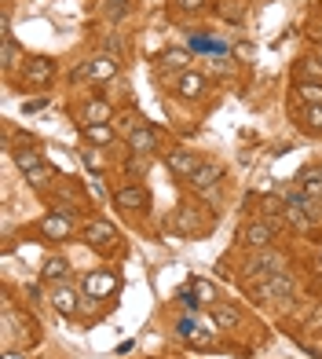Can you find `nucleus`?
I'll list each match as a JSON object with an SVG mask.
<instances>
[{
	"instance_id": "f257e3e1",
	"label": "nucleus",
	"mask_w": 322,
	"mask_h": 359,
	"mask_svg": "<svg viewBox=\"0 0 322 359\" xmlns=\"http://www.w3.org/2000/svg\"><path fill=\"white\" fill-rule=\"evenodd\" d=\"M253 297L256 301H282V297H293V279L271 272V275H260V282H253Z\"/></svg>"
},
{
	"instance_id": "f03ea898",
	"label": "nucleus",
	"mask_w": 322,
	"mask_h": 359,
	"mask_svg": "<svg viewBox=\"0 0 322 359\" xmlns=\"http://www.w3.org/2000/svg\"><path fill=\"white\" fill-rule=\"evenodd\" d=\"M118 62H121V59L96 55V59L81 62V67L73 70V81H114V77H118Z\"/></svg>"
},
{
	"instance_id": "7ed1b4c3",
	"label": "nucleus",
	"mask_w": 322,
	"mask_h": 359,
	"mask_svg": "<svg viewBox=\"0 0 322 359\" xmlns=\"http://www.w3.org/2000/svg\"><path fill=\"white\" fill-rule=\"evenodd\" d=\"M51 77H55V62L48 55H33V59L22 62V85L44 88V85H51Z\"/></svg>"
},
{
	"instance_id": "20e7f679",
	"label": "nucleus",
	"mask_w": 322,
	"mask_h": 359,
	"mask_svg": "<svg viewBox=\"0 0 322 359\" xmlns=\"http://www.w3.org/2000/svg\"><path fill=\"white\" fill-rule=\"evenodd\" d=\"M275 231H278V224L275 220H249L246 227H242V242H246L249 249H267L271 246V238H275Z\"/></svg>"
},
{
	"instance_id": "39448f33",
	"label": "nucleus",
	"mask_w": 322,
	"mask_h": 359,
	"mask_svg": "<svg viewBox=\"0 0 322 359\" xmlns=\"http://www.w3.org/2000/svg\"><path fill=\"white\" fill-rule=\"evenodd\" d=\"M84 242L107 253V249L118 246V231H114V224H107V220H88L84 224Z\"/></svg>"
},
{
	"instance_id": "423d86ee",
	"label": "nucleus",
	"mask_w": 322,
	"mask_h": 359,
	"mask_svg": "<svg viewBox=\"0 0 322 359\" xmlns=\"http://www.w3.org/2000/svg\"><path fill=\"white\" fill-rule=\"evenodd\" d=\"M81 290L88 293V297H110V293L118 290V275L114 272H92V275H84Z\"/></svg>"
},
{
	"instance_id": "0eeeda50",
	"label": "nucleus",
	"mask_w": 322,
	"mask_h": 359,
	"mask_svg": "<svg viewBox=\"0 0 322 359\" xmlns=\"http://www.w3.org/2000/svg\"><path fill=\"white\" fill-rule=\"evenodd\" d=\"M114 205H118V209H128V213L147 209V187H139V184L118 187V191H114Z\"/></svg>"
},
{
	"instance_id": "6e6552de",
	"label": "nucleus",
	"mask_w": 322,
	"mask_h": 359,
	"mask_svg": "<svg viewBox=\"0 0 322 359\" xmlns=\"http://www.w3.org/2000/svg\"><path fill=\"white\" fill-rule=\"evenodd\" d=\"M165 165H169V173L190 180L202 161H198V154H195V150H169V154H165Z\"/></svg>"
},
{
	"instance_id": "1a4fd4ad",
	"label": "nucleus",
	"mask_w": 322,
	"mask_h": 359,
	"mask_svg": "<svg viewBox=\"0 0 322 359\" xmlns=\"http://www.w3.org/2000/svg\"><path fill=\"white\" fill-rule=\"evenodd\" d=\"M128 150H132V154H150V150H158V132H154L147 121H139L132 132H128Z\"/></svg>"
},
{
	"instance_id": "9d476101",
	"label": "nucleus",
	"mask_w": 322,
	"mask_h": 359,
	"mask_svg": "<svg viewBox=\"0 0 322 359\" xmlns=\"http://www.w3.org/2000/svg\"><path fill=\"white\" fill-rule=\"evenodd\" d=\"M282 264H286V256H282L278 249H256L253 264H249V275H271V272H282Z\"/></svg>"
},
{
	"instance_id": "9b49d317",
	"label": "nucleus",
	"mask_w": 322,
	"mask_h": 359,
	"mask_svg": "<svg viewBox=\"0 0 322 359\" xmlns=\"http://www.w3.org/2000/svg\"><path fill=\"white\" fill-rule=\"evenodd\" d=\"M41 235L44 238H70L73 235V220L66 213H48L41 220Z\"/></svg>"
},
{
	"instance_id": "f8f14e48",
	"label": "nucleus",
	"mask_w": 322,
	"mask_h": 359,
	"mask_svg": "<svg viewBox=\"0 0 322 359\" xmlns=\"http://www.w3.org/2000/svg\"><path fill=\"white\" fill-rule=\"evenodd\" d=\"M220 176H224V169L216 161H202L198 169H195V176H190V187H198V191H209V187H216L220 184Z\"/></svg>"
},
{
	"instance_id": "ddd939ff",
	"label": "nucleus",
	"mask_w": 322,
	"mask_h": 359,
	"mask_svg": "<svg viewBox=\"0 0 322 359\" xmlns=\"http://www.w3.org/2000/svg\"><path fill=\"white\" fill-rule=\"evenodd\" d=\"M81 136L88 139V143H96V147H107V143H114V125L110 121H84Z\"/></svg>"
},
{
	"instance_id": "4468645a",
	"label": "nucleus",
	"mask_w": 322,
	"mask_h": 359,
	"mask_svg": "<svg viewBox=\"0 0 322 359\" xmlns=\"http://www.w3.org/2000/svg\"><path fill=\"white\" fill-rule=\"evenodd\" d=\"M176 92L184 96V99H198V96L205 92V77L184 70V73H179V81H176Z\"/></svg>"
},
{
	"instance_id": "2eb2a0df",
	"label": "nucleus",
	"mask_w": 322,
	"mask_h": 359,
	"mask_svg": "<svg viewBox=\"0 0 322 359\" xmlns=\"http://www.w3.org/2000/svg\"><path fill=\"white\" fill-rule=\"evenodd\" d=\"M51 308H55L59 315H77V293L70 286H59L51 293Z\"/></svg>"
},
{
	"instance_id": "dca6fc26",
	"label": "nucleus",
	"mask_w": 322,
	"mask_h": 359,
	"mask_svg": "<svg viewBox=\"0 0 322 359\" xmlns=\"http://www.w3.org/2000/svg\"><path fill=\"white\" fill-rule=\"evenodd\" d=\"M301 191H304V195L307 198H322V165H319V169H304L301 173Z\"/></svg>"
},
{
	"instance_id": "f3484780",
	"label": "nucleus",
	"mask_w": 322,
	"mask_h": 359,
	"mask_svg": "<svg viewBox=\"0 0 322 359\" xmlns=\"http://www.w3.org/2000/svg\"><path fill=\"white\" fill-rule=\"evenodd\" d=\"M213 323L220 330H235L242 323V315H238V308H231V304H216L213 308Z\"/></svg>"
},
{
	"instance_id": "a211bd4d",
	"label": "nucleus",
	"mask_w": 322,
	"mask_h": 359,
	"mask_svg": "<svg viewBox=\"0 0 322 359\" xmlns=\"http://www.w3.org/2000/svg\"><path fill=\"white\" fill-rule=\"evenodd\" d=\"M297 99L304 107H322V81H301L297 85Z\"/></svg>"
},
{
	"instance_id": "6ab92c4d",
	"label": "nucleus",
	"mask_w": 322,
	"mask_h": 359,
	"mask_svg": "<svg viewBox=\"0 0 322 359\" xmlns=\"http://www.w3.org/2000/svg\"><path fill=\"white\" fill-rule=\"evenodd\" d=\"M70 275V264L62 261V256H51V261H44V268H41V279L44 282H62Z\"/></svg>"
},
{
	"instance_id": "aec40b11",
	"label": "nucleus",
	"mask_w": 322,
	"mask_h": 359,
	"mask_svg": "<svg viewBox=\"0 0 322 359\" xmlns=\"http://www.w3.org/2000/svg\"><path fill=\"white\" fill-rule=\"evenodd\" d=\"M84 121H114V103L92 99V103L84 107Z\"/></svg>"
},
{
	"instance_id": "412c9836",
	"label": "nucleus",
	"mask_w": 322,
	"mask_h": 359,
	"mask_svg": "<svg viewBox=\"0 0 322 359\" xmlns=\"http://www.w3.org/2000/svg\"><path fill=\"white\" fill-rule=\"evenodd\" d=\"M51 180H55V169H51V165H37V169H30V173H26V184H30V187H37V191H44L48 184H51Z\"/></svg>"
},
{
	"instance_id": "4be33fe9",
	"label": "nucleus",
	"mask_w": 322,
	"mask_h": 359,
	"mask_svg": "<svg viewBox=\"0 0 322 359\" xmlns=\"http://www.w3.org/2000/svg\"><path fill=\"white\" fill-rule=\"evenodd\" d=\"M128 11H132V0H107V4H102V15L110 22H121Z\"/></svg>"
},
{
	"instance_id": "5701e85b",
	"label": "nucleus",
	"mask_w": 322,
	"mask_h": 359,
	"mask_svg": "<svg viewBox=\"0 0 322 359\" xmlns=\"http://www.w3.org/2000/svg\"><path fill=\"white\" fill-rule=\"evenodd\" d=\"M260 209H264L267 220H271V216L286 213V198H278V195H264V198H260Z\"/></svg>"
},
{
	"instance_id": "b1692460",
	"label": "nucleus",
	"mask_w": 322,
	"mask_h": 359,
	"mask_svg": "<svg viewBox=\"0 0 322 359\" xmlns=\"http://www.w3.org/2000/svg\"><path fill=\"white\" fill-rule=\"evenodd\" d=\"M301 81H322V59H301Z\"/></svg>"
},
{
	"instance_id": "393cba45",
	"label": "nucleus",
	"mask_w": 322,
	"mask_h": 359,
	"mask_svg": "<svg viewBox=\"0 0 322 359\" xmlns=\"http://www.w3.org/2000/svg\"><path fill=\"white\" fill-rule=\"evenodd\" d=\"M15 165H19L22 173H30V169L41 165V154H37V150H15Z\"/></svg>"
},
{
	"instance_id": "a878e982",
	"label": "nucleus",
	"mask_w": 322,
	"mask_h": 359,
	"mask_svg": "<svg viewBox=\"0 0 322 359\" xmlns=\"http://www.w3.org/2000/svg\"><path fill=\"white\" fill-rule=\"evenodd\" d=\"M0 62H4V70H15V67H19V48H15V41H4Z\"/></svg>"
},
{
	"instance_id": "bb28decb",
	"label": "nucleus",
	"mask_w": 322,
	"mask_h": 359,
	"mask_svg": "<svg viewBox=\"0 0 322 359\" xmlns=\"http://www.w3.org/2000/svg\"><path fill=\"white\" fill-rule=\"evenodd\" d=\"M220 15H224V19H235V22H242V15H246V8H242V0H224V4H220Z\"/></svg>"
},
{
	"instance_id": "cd10ccee",
	"label": "nucleus",
	"mask_w": 322,
	"mask_h": 359,
	"mask_svg": "<svg viewBox=\"0 0 322 359\" xmlns=\"http://www.w3.org/2000/svg\"><path fill=\"white\" fill-rule=\"evenodd\" d=\"M304 128L322 132V107H304Z\"/></svg>"
},
{
	"instance_id": "c85d7f7f",
	"label": "nucleus",
	"mask_w": 322,
	"mask_h": 359,
	"mask_svg": "<svg viewBox=\"0 0 322 359\" xmlns=\"http://www.w3.org/2000/svg\"><path fill=\"white\" fill-rule=\"evenodd\" d=\"M161 67H172V70H184L187 67V51H165Z\"/></svg>"
},
{
	"instance_id": "c756f323",
	"label": "nucleus",
	"mask_w": 322,
	"mask_h": 359,
	"mask_svg": "<svg viewBox=\"0 0 322 359\" xmlns=\"http://www.w3.org/2000/svg\"><path fill=\"white\" fill-rule=\"evenodd\" d=\"M128 173H132V176L147 173V154H132V161H128Z\"/></svg>"
},
{
	"instance_id": "7c9ffc66",
	"label": "nucleus",
	"mask_w": 322,
	"mask_h": 359,
	"mask_svg": "<svg viewBox=\"0 0 322 359\" xmlns=\"http://www.w3.org/2000/svg\"><path fill=\"white\" fill-rule=\"evenodd\" d=\"M195 293H198V301H213L216 297V293H213V282H195Z\"/></svg>"
},
{
	"instance_id": "2f4dec72",
	"label": "nucleus",
	"mask_w": 322,
	"mask_h": 359,
	"mask_svg": "<svg viewBox=\"0 0 322 359\" xmlns=\"http://www.w3.org/2000/svg\"><path fill=\"white\" fill-rule=\"evenodd\" d=\"M172 4H176L179 11H202L205 4H209V0H172Z\"/></svg>"
},
{
	"instance_id": "473e14b6",
	"label": "nucleus",
	"mask_w": 322,
	"mask_h": 359,
	"mask_svg": "<svg viewBox=\"0 0 322 359\" xmlns=\"http://www.w3.org/2000/svg\"><path fill=\"white\" fill-rule=\"evenodd\" d=\"M107 51H114V59H121L125 55V48H121V37H107V44H102Z\"/></svg>"
},
{
	"instance_id": "72a5a7b5",
	"label": "nucleus",
	"mask_w": 322,
	"mask_h": 359,
	"mask_svg": "<svg viewBox=\"0 0 322 359\" xmlns=\"http://www.w3.org/2000/svg\"><path fill=\"white\" fill-rule=\"evenodd\" d=\"M176 330H179V338H187V341H190V333H195V323H190V319H179Z\"/></svg>"
},
{
	"instance_id": "f704fd0d",
	"label": "nucleus",
	"mask_w": 322,
	"mask_h": 359,
	"mask_svg": "<svg viewBox=\"0 0 322 359\" xmlns=\"http://www.w3.org/2000/svg\"><path fill=\"white\" fill-rule=\"evenodd\" d=\"M4 359H26L22 352H4Z\"/></svg>"
}]
</instances>
